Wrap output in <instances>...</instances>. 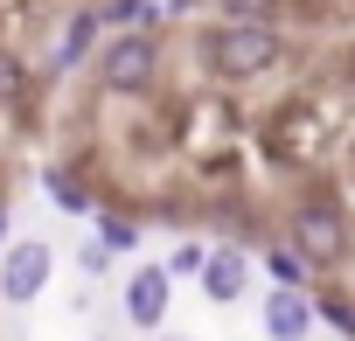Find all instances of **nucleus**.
I'll return each instance as SVG.
<instances>
[{"label": "nucleus", "mask_w": 355, "mask_h": 341, "mask_svg": "<svg viewBox=\"0 0 355 341\" xmlns=\"http://www.w3.org/2000/svg\"><path fill=\"white\" fill-rule=\"evenodd\" d=\"M49 195H56V209H70V216L98 209V202H91V189H77V175H70V167H49Z\"/></svg>", "instance_id": "obj_8"}, {"label": "nucleus", "mask_w": 355, "mask_h": 341, "mask_svg": "<svg viewBox=\"0 0 355 341\" xmlns=\"http://www.w3.org/2000/svg\"><path fill=\"white\" fill-rule=\"evenodd\" d=\"M77 265H84V272H91V279H98V272H105V265H112V244H105V237H98V244H84V258H77Z\"/></svg>", "instance_id": "obj_15"}, {"label": "nucleus", "mask_w": 355, "mask_h": 341, "mask_svg": "<svg viewBox=\"0 0 355 341\" xmlns=\"http://www.w3.org/2000/svg\"><path fill=\"white\" fill-rule=\"evenodd\" d=\"M223 15H237V21H272V8L279 0H216Z\"/></svg>", "instance_id": "obj_13"}, {"label": "nucleus", "mask_w": 355, "mask_h": 341, "mask_svg": "<svg viewBox=\"0 0 355 341\" xmlns=\"http://www.w3.org/2000/svg\"><path fill=\"white\" fill-rule=\"evenodd\" d=\"M265 265H272V272H279V286H300V279H306V258H300V251H293V244H279V251H272V258H265Z\"/></svg>", "instance_id": "obj_10"}, {"label": "nucleus", "mask_w": 355, "mask_h": 341, "mask_svg": "<svg viewBox=\"0 0 355 341\" xmlns=\"http://www.w3.org/2000/svg\"><path fill=\"white\" fill-rule=\"evenodd\" d=\"M167 341H174V334H167Z\"/></svg>", "instance_id": "obj_16"}, {"label": "nucleus", "mask_w": 355, "mask_h": 341, "mask_svg": "<svg viewBox=\"0 0 355 341\" xmlns=\"http://www.w3.org/2000/svg\"><path fill=\"white\" fill-rule=\"evenodd\" d=\"M21 91H28V77H21V63L0 49V105H21Z\"/></svg>", "instance_id": "obj_11"}, {"label": "nucleus", "mask_w": 355, "mask_h": 341, "mask_svg": "<svg viewBox=\"0 0 355 341\" xmlns=\"http://www.w3.org/2000/svg\"><path fill=\"white\" fill-rule=\"evenodd\" d=\"M293 251L313 265V272H334L341 258H348V216L327 202V195H306V202H293Z\"/></svg>", "instance_id": "obj_2"}, {"label": "nucleus", "mask_w": 355, "mask_h": 341, "mask_svg": "<svg viewBox=\"0 0 355 341\" xmlns=\"http://www.w3.org/2000/svg\"><path fill=\"white\" fill-rule=\"evenodd\" d=\"M202 265H209V251H202V244H182V251L167 258V272H174V279H202Z\"/></svg>", "instance_id": "obj_12"}, {"label": "nucleus", "mask_w": 355, "mask_h": 341, "mask_svg": "<svg viewBox=\"0 0 355 341\" xmlns=\"http://www.w3.org/2000/svg\"><path fill=\"white\" fill-rule=\"evenodd\" d=\"M49 272H56V251H49L42 237L8 244V251H0V299H8V306H28V299L49 286Z\"/></svg>", "instance_id": "obj_4"}, {"label": "nucleus", "mask_w": 355, "mask_h": 341, "mask_svg": "<svg viewBox=\"0 0 355 341\" xmlns=\"http://www.w3.org/2000/svg\"><path fill=\"white\" fill-rule=\"evenodd\" d=\"M313 313H320V306H313L306 286H279V292L265 299V334H272V341H306V334H313Z\"/></svg>", "instance_id": "obj_6"}, {"label": "nucleus", "mask_w": 355, "mask_h": 341, "mask_svg": "<svg viewBox=\"0 0 355 341\" xmlns=\"http://www.w3.org/2000/svg\"><path fill=\"white\" fill-rule=\"evenodd\" d=\"M244 279H251V258L244 251H209V265H202V292L209 299H237Z\"/></svg>", "instance_id": "obj_7"}, {"label": "nucleus", "mask_w": 355, "mask_h": 341, "mask_svg": "<svg viewBox=\"0 0 355 341\" xmlns=\"http://www.w3.org/2000/svg\"><path fill=\"white\" fill-rule=\"evenodd\" d=\"M153 77H160V42H153L139 21H132L125 35L105 42V56H98V84H105L112 98H139Z\"/></svg>", "instance_id": "obj_3"}, {"label": "nucleus", "mask_w": 355, "mask_h": 341, "mask_svg": "<svg viewBox=\"0 0 355 341\" xmlns=\"http://www.w3.org/2000/svg\"><path fill=\"white\" fill-rule=\"evenodd\" d=\"M279 28L272 21H223L216 35H209V70L223 77V84H251V77H265L272 63H279Z\"/></svg>", "instance_id": "obj_1"}, {"label": "nucleus", "mask_w": 355, "mask_h": 341, "mask_svg": "<svg viewBox=\"0 0 355 341\" xmlns=\"http://www.w3.org/2000/svg\"><path fill=\"white\" fill-rule=\"evenodd\" d=\"M98 237H105V244H112V251H125V244H132V237H139V230H132V223H112V216H105V223H98Z\"/></svg>", "instance_id": "obj_14"}, {"label": "nucleus", "mask_w": 355, "mask_h": 341, "mask_svg": "<svg viewBox=\"0 0 355 341\" xmlns=\"http://www.w3.org/2000/svg\"><path fill=\"white\" fill-rule=\"evenodd\" d=\"M167 292H174V272L167 265H139L125 279V320L132 327H160L167 320Z\"/></svg>", "instance_id": "obj_5"}, {"label": "nucleus", "mask_w": 355, "mask_h": 341, "mask_svg": "<svg viewBox=\"0 0 355 341\" xmlns=\"http://www.w3.org/2000/svg\"><path fill=\"white\" fill-rule=\"evenodd\" d=\"M98 21H105V15H70V28H63V63H77V56L91 49V35H98Z\"/></svg>", "instance_id": "obj_9"}]
</instances>
